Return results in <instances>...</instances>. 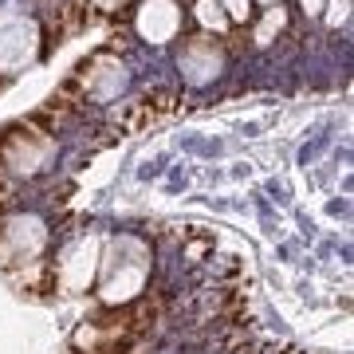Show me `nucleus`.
Segmentation results:
<instances>
[{
	"label": "nucleus",
	"instance_id": "nucleus-1",
	"mask_svg": "<svg viewBox=\"0 0 354 354\" xmlns=\"http://www.w3.org/2000/svg\"><path fill=\"white\" fill-rule=\"evenodd\" d=\"M150 279V244L138 236H102V256H99V304L102 307H127L138 304V295L146 291Z\"/></svg>",
	"mask_w": 354,
	"mask_h": 354
},
{
	"label": "nucleus",
	"instance_id": "nucleus-2",
	"mask_svg": "<svg viewBox=\"0 0 354 354\" xmlns=\"http://www.w3.org/2000/svg\"><path fill=\"white\" fill-rule=\"evenodd\" d=\"M48 252V225L36 213H0V272L12 279L44 260Z\"/></svg>",
	"mask_w": 354,
	"mask_h": 354
},
{
	"label": "nucleus",
	"instance_id": "nucleus-3",
	"mask_svg": "<svg viewBox=\"0 0 354 354\" xmlns=\"http://www.w3.org/2000/svg\"><path fill=\"white\" fill-rule=\"evenodd\" d=\"M51 162H55V138H51V130L32 127V122H20V127L4 130V138H0V174L8 177V181L36 177Z\"/></svg>",
	"mask_w": 354,
	"mask_h": 354
},
{
	"label": "nucleus",
	"instance_id": "nucleus-4",
	"mask_svg": "<svg viewBox=\"0 0 354 354\" xmlns=\"http://www.w3.org/2000/svg\"><path fill=\"white\" fill-rule=\"evenodd\" d=\"M99 256H102V236L99 232H83L59 248V256L51 260V288L59 295H83L95 288L99 276Z\"/></svg>",
	"mask_w": 354,
	"mask_h": 354
},
{
	"label": "nucleus",
	"instance_id": "nucleus-5",
	"mask_svg": "<svg viewBox=\"0 0 354 354\" xmlns=\"http://www.w3.org/2000/svg\"><path fill=\"white\" fill-rule=\"evenodd\" d=\"M39 51V28L28 16H0V71H24Z\"/></svg>",
	"mask_w": 354,
	"mask_h": 354
},
{
	"label": "nucleus",
	"instance_id": "nucleus-6",
	"mask_svg": "<svg viewBox=\"0 0 354 354\" xmlns=\"http://www.w3.org/2000/svg\"><path fill=\"white\" fill-rule=\"evenodd\" d=\"M221 67H225V48L209 36H193L181 44L177 51V71L185 75V83L193 87H201V83H213L221 75Z\"/></svg>",
	"mask_w": 354,
	"mask_h": 354
},
{
	"label": "nucleus",
	"instance_id": "nucleus-7",
	"mask_svg": "<svg viewBox=\"0 0 354 354\" xmlns=\"http://www.w3.org/2000/svg\"><path fill=\"white\" fill-rule=\"evenodd\" d=\"M134 28L146 44H169L181 32V4L177 0H142L134 12Z\"/></svg>",
	"mask_w": 354,
	"mask_h": 354
},
{
	"label": "nucleus",
	"instance_id": "nucleus-8",
	"mask_svg": "<svg viewBox=\"0 0 354 354\" xmlns=\"http://www.w3.org/2000/svg\"><path fill=\"white\" fill-rule=\"evenodd\" d=\"M87 71V67H83ZM95 87V95H102V99H111L114 91H122V83H127V71H122V64H114V59H95L91 64V71L83 75Z\"/></svg>",
	"mask_w": 354,
	"mask_h": 354
},
{
	"label": "nucleus",
	"instance_id": "nucleus-9",
	"mask_svg": "<svg viewBox=\"0 0 354 354\" xmlns=\"http://www.w3.org/2000/svg\"><path fill=\"white\" fill-rule=\"evenodd\" d=\"M193 16H197V24H201L205 32H216V36H225L228 24H232L216 0H193Z\"/></svg>",
	"mask_w": 354,
	"mask_h": 354
},
{
	"label": "nucleus",
	"instance_id": "nucleus-10",
	"mask_svg": "<svg viewBox=\"0 0 354 354\" xmlns=\"http://www.w3.org/2000/svg\"><path fill=\"white\" fill-rule=\"evenodd\" d=\"M283 24H288V12H283L279 4H272V8H268V16L256 24V44H272V39L283 32Z\"/></svg>",
	"mask_w": 354,
	"mask_h": 354
},
{
	"label": "nucleus",
	"instance_id": "nucleus-11",
	"mask_svg": "<svg viewBox=\"0 0 354 354\" xmlns=\"http://www.w3.org/2000/svg\"><path fill=\"white\" fill-rule=\"evenodd\" d=\"M323 16H327V28H339L351 20V0H327V8H323Z\"/></svg>",
	"mask_w": 354,
	"mask_h": 354
},
{
	"label": "nucleus",
	"instance_id": "nucleus-12",
	"mask_svg": "<svg viewBox=\"0 0 354 354\" xmlns=\"http://www.w3.org/2000/svg\"><path fill=\"white\" fill-rule=\"evenodd\" d=\"M216 4L225 8V16L232 24H244V20L252 16V0H216Z\"/></svg>",
	"mask_w": 354,
	"mask_h": 354
},
{
	"label": "nucleus",
	"instance_id": "nucleus-13",
	"mask_svg": "<svg viewBox=\"0 0 354 354\" xmlns=\"http://www.w3.org/2000/svg\"><path fill=\"white\" fill-rule=\"evenodd\" d=\"M299 8H304V16H323L327 0H299Z\"/></svg>",
	"mask_w": 354,
	"mask_h": 354
},
{
	"label": "nucleus",
	"instance_id": "nucleus-14",
	"mask_svg": "<svg viewBox=\"0 0 354 354\" xmlns=\"http://www.w3.org/2000/svg\"><path fill=\"white\" fill-rule=\"evenodd\" d=\"M95 8H102V12H118V8H127L130 0H91Z\"/></svg>",
	"mask_w": 354,
	"mask_h": 354
},
{
	"label": "nucleus",
	"instance_id": "nucleus-15",
	"mask_svg": "<svg viewBox=\"0 0 354 354\" xmlns=\"http://www.w3.org/2000/svg\"><path fill=\"white\" fill-rule=\"evenodd\" d=\"M260 4H268V8H272V4H279V0H260Z\"/></svg>",
	"mask_w": 354,
	"mask_h": 354
}]
</instances>
